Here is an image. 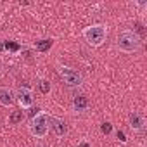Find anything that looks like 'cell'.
Instances as JSON below:
<instances>
[{"instance_id": "ba28073f", "label": "cell", "mask_w": 147, "mask_h": 147, "mask_svg": "<svg viewBox=\"0 0 147 147\" xmlns=\"http://www.w3.org/2000/svg\"><path fill=\"white\" fill-rule=\"evenodd\" d=\"M0 104L5 107H11L14 104V94L7 87H0Z\"/></svg>"}, {"instance_id": "277c9868", "label": "cell", "mask_w": 147, "mask_h": 147, "mask_svg": "<svg viewBox=\"0 0 147 147\" xmlns=\"http://www.w3.org/2000/svg\"><path fill=\"white\" fill-rule=\"evenodd\" d=\"M57 73H59V76L62 78V82H64L66 85H69V87H78V85H82V82H83L82 75H80L76 69H73V67L59 66Z\"/></svg>"}, {"instance_id": "7a4b0ae2", "label": "cell", "mask_w": 147, "mask_h": 147, "mask_svg": "<svg viewBox=\"0 0 147 147\" xmlns=\"http://www.w3.org/2000/svg\"><path fill=\"white\" fill-rule=\"evenodd\" d=\"M106 36H107V26L104 24H92L83 30V38L92 47H100L106 42Z\"/></svg>"}, {"instance_id": "52a82bcc", "label": "cell", "mask_w": 147, "mask_h": 147, "mask_svg": "<svg viewBox=\"0 0 147 147\" xmlns=\"http://www.w3.org/2000/svg\"><path fill=\"white\" fill-rule=\"evenodd\" d=\"M49 128H52V131L57 137H64L66 131H67V126H66L64 119H59V118H50L49 119Z\"/></svg>"}, {"instance_id": "8992f818", "label": "cell", "mask_w": 147, "mask_h": 147, "mask_svg": "<svg viewBox=\"0 0 147 147\" xmlns=\"http://www.w3.org/2000/svg\"><path fill=\"white\" fill-rule=\"evenodd\" d=\"M130 128L137 133L144 131L145 130V118L140 113H131L130 114Z\"/></svg>"}, {"instance_id": "2e32d148", "label": "cell", "mask_w": 147, "mask_h": 147, "mask_svg": "<svg viewBox=\"0 0 147 147\" xmlns=\"http://www.w3.org/2000/svg\"><path fill=\"white\" fill-rule=\"evenodd\" d=\"M4 76V71H2V67H0V78H2Z\"/></svg>"}, {"instance_id": "e0dca14e", "label": "cell", "mask_w": 147, "mask_h": 147, "mask_svg": "<svg viewBox=\"0 0 147 147\" xmlns=\"http://www.w3.org/2000/svg\"><path fill=\"white\" fill-rule=\"evenodd\" d=\"M80 147H88V144H82V145H80Z\"/></svg>"}, {"instance_id": "3957f363", "label": "cell", "mask_w": 147, "mask_h": 147, "mask_svg": "<svg viewBox=\"0 0 147 147\" xmlns=\"http://www.w3.org/2000/svg\"><path fill=\"white\" fill-rule=\"evenodd\" d=\"M49 114L47 113H36L30 121V131L36 138H43L49 133Z\"/></svg>"}, {"instance_id": "6da1fadb", "label": "cell", "mask_w": 147, "mask_h": 147, "mask_svg": "<svg viewBox=\"0 0 147 147\" xmlns=\"http://www.w3.org/2000/svg\"><path fill=\"white\" fill-rule=\"evenodd\" d=\"M142 45V36L133 30H125L119 33L118 36V49L121 52H126V54H131V52H137Z\"/></svg>"}, {"instance_id": "30bf717a", "label": "cell", "mask_w": 147, "mask_h": 147, "mask_svg": "<svg viewBox=\"0 0 147 147\" xmlns=\"http://www.w3.org/2000/svg\"><path fill=\"white\" fill-rule=\"evenodd\" d=\"M36 50L38 52H47L50 47H52V40H40V42H36Z\"/></svg>"}, {"instance_id": "9a60e30c", "label": "cell", "mask_w": 147, "mask_h": 147, "mask_svg": "<svg viewBox=\"0 0 147 147\" xmlns=\"http://www.w3.org/2000/svg\"><path fill=\"white\" fill-rule=\"evenodd\" d=\"M118 138H119L121 142H126V138H125V133H123V131H118Z\"/></svg>"}, {"instance_id": "ac0fdd59", "label": "cell", "mask_w": 147, "mask_h": 147, "mask_svg": "<svg viewBox=\"0 0 147 147\" xmlns=\"http://www.w3.org/2000/svg\"><path fill=\"white\" fill-rule=\"evenodd\" d=\"M2 50H4V45H2V43H0V52H2Z\"/></svg>"}, {"instance_id": "9c48e42d", "label": "cell", "mask_w": 147, "mask_h": 147, "mask_svg": "<svg viewBox=\"0 0 147 147\" xmlns=\"http://www.w3.org/2000/svg\"><path fill=\"white\" fill-rule=\"evenodd\" d=\"M90 102L87 99V95H76L75 99H73V107H75L76 113H85L88 109Z\"/></svg>"}, {"instance_id": "7c38bea8", "label": "cell", "mask_w": 147, "mask_h": 147, "mask_svg": "<svg viewBox=\"0 0 147 147\" xmlns=\"http://www.w3.org/2000/svg\"><path fill=\"white\" fill-rule=\"evenodd\" d=\"M38 87H40V90H42L43 94H49V92H50V83H49L47 80H42V82L38 83Z\"/></svg>"}, {"instance_id": "8fae6325", "label": "cell", "mask_w": 147, "mask_h": 147, "mask_svg": "<svg viewBox=\"0 0 147 147\" xmlns=\"http://www.w3.org/2000/svg\"><path fill=\"white\" fill-rule=\"evenodd\" d=\"M19 121H23V111H12L9 116V123L11 125H18Z\"/></svg>"}, {"instance_id": "4fadbf2b", "label": "cell", "mask_w": 147, "mask_h": 147, "mask_svg": "<svg viewBox=\"0 0 147 147\" xmlns=\"http://www.w3.org/2000/svg\"><path fill=\"white\" fill-rule=\"evenodd\" d=\"M7 50H19V45L18 43H14V42H5V45H4Z\"/></svg>"}, {"instance_id": "5b68a950", "label": "cell", "mask_w": 147, "mask_h": 147, "mask_svg": "<svg viewBox=\"0 0 147 147\" xmlns=\"http://www.w3.org/2000/svg\"><path fill=\"white\" fill-rule=\"evenodd\" d=\"M16 99H18V102L23 109H28V107L33 106V94H31L30 88H19L18 94H16Z\"/></svg>"}, {"instance_id": "5bb4252c", "label": "cell", "mask_w": 147, "mask_h": 147, "mask_svg": "<svg viewBox=\"0 0 147 147\" xmlns=\"http://www.w3.org/2000/svg\"><path fill=\"white\" fill-rule=\"evenodd\" d=\"M111 130H113V126H111V123H104V125H102V131H104V133H109Z\"/></svg>"}]
</instances>
